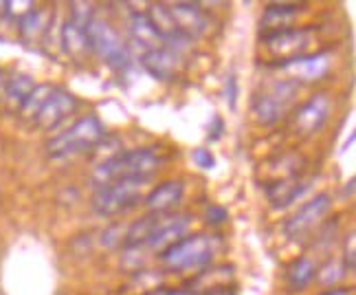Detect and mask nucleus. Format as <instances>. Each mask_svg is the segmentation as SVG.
<instances>
[{
  "label": "nucleus",
  "instance_id": "obj_15",
  "mask_svg": "<svg viewBox=\"0 0 356 295\" xmlns=\"http://www.w3.org/2000/svg\"><path fill=\"white\" fill-rule=\"evenodd\" d=\"M128 38H130L132 47L139 49V56L145 51L165 47V42H163V38L147 11H132L128 16Z\"/></svg>",
  "mask_w": 356,
  "mask_h": 295
},
{
  "label": "nucleus",
  "instance_id": "obj_10",
  "mask_svg": "<svg viewBox=\"0 0 356 295\" xmlns=\"http://www.w3.org/2000/svg\"><path fill=\"white\" fill-rule=\"evenodd\" d=\"M327 117H330V97L327 93H317L293 113L291 128L297 137H312L325 126Z\"/></svg>",
  "mask_w": 356,
  "mask_h": 295
},
{
  "label": "nucleus",
  "instance_id": "obj_32",
  "mask_svg": "<svg viewBox=\"0 0 356 295\" xmlns=\"http://www.w3.org/2000/svg\"><path fill=\"white\" fill-rule=\"evenodd\" d=\"M207 135H209V139L211 141H218L222 135H225V119L220 117V115H213L211 117V122H209V126H207Z\"/></svg>",
  "mask_w": 356,
  "mask_h": 295
},
{
  "label": "nucleus",
  "instance_id": "obj_34",
  "mask_svg": "<svg viewBox=\"0 0 356 295\" xmlns=\"http://www.w3.org/2000/svg\"><path fill=\"white\" fill-rule=\"evenodd\" d=\"M321 295H350V291L348 289H327Z\"/></svg>",
  "mask_w": 356,
  "mask_h": 295
},
{
  "label": "nucleus",
  "instance_id": "obj_9",
  "mask_svg": "<svg viewBox=\"0 0 356 295\" xmlns=\"http://www.w3.org/2000/svg\"><path fill=\"white\" fill-rule=\"evenodd\" d=\"M262 42L266 49L275 56V62H286L299 56H306V51L312 42V29L310 26H289V29L262 33Z\"/></svg>",
  "mask_w": 356,
  "mask_h": 295
},
{
  "label": "nucleus",
  "instance_id": "obj_7",
  "mask_svg": "<svg viewBox=\"0 0 356 295\" xmlns=\"http://www.w3.org/2000/svg\"><path fill=\"white\" fill-rule=\"evenodd\" d=\"M299 84L293 79H277L268 88L259 90L251 99V115L259 126H275L289 113L297 97Z\"/></svg>",
  "mask_w": 356,
  "mask_h": 295
},
{
  "label": "nucleus",
  "instance_id": "obj_35",
  "mask_svg": "<svg viewBox=\"0 0 356 295\" xmlns=\"http://www.w3.org/2000/svg\"><path fill=\"white\" fill-rule=\"evenodd\" d=\"M198 295H234V291L222 289V291H209V293H198Z\"/></svg>",
  "mask_w": 356,
  "mask_h": 295
},
{
  "label": "nucleus",
  "instance_id": "obj_29",
  "mask_svg": "<svg viewBox=\"0 0 356 295\" xmlns=\"http://www.w3.org/2000/svg\"><path fill=\"white\" fill-rule=\"evenodd\" d=\"M343 264L346 269H356V230L350 232L346 236V243H343Z\"/></svg>",
  "mask_w": 356,
  "mask_h": 295
},
{
  "label": "nucleus",
  "instance_id": "obj_19",
  "mask_svg": "<svg viewBox=\"0 0 356 295\" xmlns=\"http://www.w3.org/2000/svg\"><path fill=\"white\" fill-rule=\"evenodd\" d=\"M33 88H35L33 77L26 75V73H13L11 77H7L5 88H3V95H0V99H3L7 113L18 115L20 109L24 106V102H26V97L31 95Z\"/></svg>",
  "mask_w": 356,
  "mask_h": 295
},
{
  "label": "nucleus",
  "instance_id": "obj_33",
  "mask_svg": "<svg viewBox=\"0 0 356 295\" xmlns=\"http://www.w3.org/2000/svg\"><path fill=\"white\" fill-rule=\"evenodd\" d=\"M356 192V177L354 179H350V183L343 187V192H341V194H343V196H352Z\"/></svg>",
  "mask_w": 356,
  "mask_h": 295
},
{
  "label": "nucleus",
  "instance_id": "obj_5",
  "mask_svg": "<svg viewBox=\"0 0 356 295\" xmlns=\"http://www.w3.org/2000/svg\"><path fill=\"white\" fill-rule=\"evenodd\" d=\"M149 179H126L102 185L95 190L90 198V207L97 216L113 218L119 214L132 209L139 200H143V190Z\"/></svg>",
  "mask_w": 356,
  "mask_h": 295
},
{
  "label": "nucleus",
  "instance_id": "obj_25",
  "mask_svg": "<svg viewBox=\"0 0 356 295\" xmlns=\"http://www.w3.org/2000/svg\"><path fill=\"white\" fill-rule=\"evenodd\" d=\"M346 264H343V260H334V258H330L327 260L321 269L317 271V278H319V282L323 285V287H332V285H337L341 278L346 276Z\"/></svg>",
  "mask_w": 356,
  "mask_h": 295
},
{
  "label": "nucleus",
  "instance_id": "obj_27",
  "mask_svg": "<svg viewBox=\"0 0 356 295\" xmlns=\"http://www.w3.org/2000/svg\"><path fill=\"white\" fill-rule=\"evenodd\" d=\"M126 234H128V225H111L108 230L102 232V243L104 247H117V245H126Z\"/></svg>",
  "mask_w": 356,
  "mask_h": 295
},
{
  "label": "nucleus",
  "instance_id": "obj_26",
  "mask_svg": "<svg viewBox=\"0 0 356 295\" xmlns=\"http://www.w3.org/2000/svg\"><path fill=\"white\" fill-rule=\"evenodd\" d=\"M68 11H71V22H75L81 29H86L90 24V20L95 18V5L92 3H71L68 5Z\"/></svg>",
  "mask_w": 356,
  "mask_h": 295
},
{
  "label": "nucleus",
  "instance_id": "obj_17",
  "mask_svg": "<svg viewBox=\"0 0 356 295\" xmlns=\"http://www.w3.org/2000/svg\"><path fill=\"white\" fill-rule=\"evenodd\" d=\"M51 22H53V11L51 9H44V7L31 9L26 16H22L16 22V31H18L20 42L26 45V47L42 45L47 33H49Z\"/></svg>",
  "mask_w": 356,
  "mask_h": 295
},
{
  "label": "nucleus",
  "instance_id": "obj_14",
  "mask_svg": "<svg viewBox=\"0 0 356 295\" xmlns=\"http://www.w3.org/2000/svg\"><path fill=\"white\" fill-rule=\"evenodd\" d=\"M139 64L147 75H152L159 82H174L178 71H181V56L168 47H161L141 53Z\"/></svg>",
  "mask_w": 356,
  "mask_h": 295
},
{
  "label": "nucleus",
  "instance_id": "obj_8",
  "mask_svg": "<svg viewBox=\"0 0 356 295\" xmlns=\"http://www.w3.org/2000/svg\"><path fill=\"white\" fill-rule=\"evenodd\" d=\"M332 207V196L330 194H317L312 196L310 200H306L304 205H301L293 216L284 223V236L289 240H299L308 238V234H312L317 227L323 223V218L327 216V212Z\"/></svg>",
  "mask_w": 356,
  "mask_h": 295
},
{
  "label": "nucleus",
  "instance_id": "obj_13",
  "mask_svg": "<svg viewBox=\"0 0 356 295\" xmlns=\"http://www.w3.org/2000/svg\"><path fill=\"white\" fill-rule=\"evenodd\" d=\"M185 196V185L183 181H163L156 187H152L145 196H143V207L147 214H159V216H168L178 205L183 203Z\"/></svg>",
  "mask_w": 356,
  "mask_h": 295
},
{
  "label": "nucleus",
  "instance_id": "obj_12",
  "mask_svg": "<svg viewBox=\"0 0 356 295\" xmlns=\"http://www.w3.org/2000/svg\"><path fill=\"white\" fill-rule=\"evenodd\" d=\"M77 106H79V102L73 93H68L66 88H56L53 95L49 97V102L42 106V111H40L38 117L33 119V126L44 132L56 130L58 126L64 124V119H68L77 111Z\"/></svg>",
  "mask_w": 356,
  "mask_h": 295
},
{
  "label": "nucleus",
  "instance_id": "obj_1",
  "mask_svg": "<svg viewBox=\"0 0 356 295\" xmlns=\"http://www.w3.org/2000/svg\"><path fill=\"white\" fill-rule=\"evenodd\" d=\"M163 166V157L156 148H134V150H121L113 159L95 166L90 172V183L97 190L102 185L126 181V179H152Z\"/></svg>",
  "mask_w": 356,
  "mask_h": 295
},
{
  "label": "nucleus",
  "instance_id": "obj_30",
  "mask_svg": "<svg viewBox=\"0 0 356 295\" xmlns=\"http://www.w3.org/2000/svg\"><path fill=\"white\" fill-rule=\"evenodd\" d=\"M191 159H194V164L200 170H213L216 166V157L211 154L209 148H196V150L191 152Z\"/></svg>",
  "mask_w": 356,
  "mask_h": 295
},
{
  "label": "nucleus",
  "instance_id": "obj_3",
  "mask_svg": "<svg viewBox=\"0 0 356 295\" xmlns=\"http://www.w3.org/2000/svg\"><path fill=\"white\" fill-rule=\"evenodd\" d=\"M108 135L106 126L97 115H86L77 119L73 126H68L58 137L47 141L49 159H68L75 154H88Z\"/></svg>",
  "mask_w": 356,
  "mask_h": 295
},
{
  "label": "nucleus",
  "instance_id": "obj_2",
  "mask_svg": "<svg viewBox=\"0 0 356 295\" xmlns=\"http://www.w3.org/2000/svg\"><path fill=\"white\" fill-rule=\"evenodd\" d=\"M216 236L209 234H189L176 245L165 249L159 256L161 264L172 273L183 271H202L211 266L216 256Z\"/></svg>",
  "mask_w": 356,
  "mask_h": 295
},
{
  "label": "nucleus",
  "instance_id": "obj_4",
  "mask_svg": "<svg viewBox=\"0 0 356 295\" xmlns=\"http://www.w3.org/2000/svg\"><path fill=\"white\" fill-rule=\"evenodd\" d=\"M86 35L90 42V51L97 58H102L113 71L126 73L132 66V49L111 22L95 16L86 26Z\"/></svg>",
  "mask_w": 356,
  "mask_h": 295
},
{
  "label": "nucleus",
  "instance_id": "obj_11",
  "mask_svg": "<svg viewBox=\"0 0 356 295\" xmlns=\"http://www.w3.org/2000/svg\"><path fill=\"white\" fill-rule=\"evenodd\" d=\"M270 66L289 73V79L301 84H312L323 79V75L330 71V53L319 51V53H306V56H299L286 62H270Z\"/></svg>",
  "mask_w": 356,
  "mask_h": 295
},
{
  "label": "nucleus",
  "instance_id": "obj_28",
  "mask_svg": "<svg viewBox=\"0 0 356 295\" xmlns=\"http://www.w3.org/2000/svg\"><path fill=\"white\" fill-rule=\"evenodd\" d=\"M238 95H240V86H238V77L236 73L231 71L225 79V99L229 104V109L231 111H236V106H238Z\"/></svg>",
  "mask_w": 356,
  "mask_h": 295
},
{
  "label": "nucleus",
  "instance_id": "obj_18",
  "mask_svg": "<svg viewBox=\"0 0 356 295\" xmlns=\"http://www.w3.org/2000/svg\"><path fill=\"white\" fill-rule=\"evenodd\" d=\"M310 187H312V179L306 181L301 177H293V179H282V181L266 183L264 190H266V196H268L273 207L286 209L289 205H293L295 200H299L301 196H304Z\"/></svg>",
  "mask_w": 356,
  "mask_h": 295
},
{
  "label": "nucleus",
  "instance_id": "obj_37",
  "mask_svg": "<svg viewBox=\"0 0 356 295\" xmlns=\"http://www.w3.org/2000/svg\"><path fill=\"white\" fill-rule=\"evenodd\" d=\"M354 141H356V132H354V135H350V139H348V141L343 143V150H348V148H350V145H352Z\"/></svg>",
  "mask_w": 356,
  "mask_h": 295
},
{
  "label": "nucleus",
  "instance_id": "obj_6",
  "mask_svg": "<svg viewBox=\"0 0 356 295\" xmlns=\"http://www.w3.org/2000/svg\"><path fill=\"white\" fill-rule=\"evenodd\" d=\"M189 216H165L159 227L147 236L145 243H141L139 247H128L123 249V266H134L141 264L145 260V256L154 253V256H161L163 251L170 249L172 245H176L178 240H183L189 232Z\"/></svg>",
  "mask_w": 356,
  "mask_h": 295
},
{
  "label": "nucleus",
  "instance_id": "obj_23",
  "mask_svg": "<svg viewBox=\"0 0 356 295\" xmlns=\"http://www.w3.org/2000/svg\"><path fill=\"white\" fill-rule=\"evenodd\" d=\"M317 271H319V266L310 256L297 258L289 266V273H286V278H289V287L293 291H304L306 287H310L312 280L317 278Z\"/></svg>",
  "mask_w": 356,
  "mask_h": 295
},
{
  "label": "nucleus",
  "instance_id": "obj_22",
  "mask_svg": "<svg viewBox=\"0 0 356 295\" xmlns=\"http://www.w3.org/2000/svg\"><path fill=\"white\" fill-rule=\"evenodd\" d=\"M304 7L306 5H299V3H270L264 9V16H262V33L289 29L293 18L299 11H304Z\"/></svg>",
  "mask_w": 356,
  "mask_h": 295
},
{
  "label": "nucleus",
  "instance_id": "obj_24",
  "mask_svg": "<svg viewBox=\"0 0 356 295\" xmlns=\"http://www.w3.org/2000/svg\"><path fill=\"white\" fill-rule=\"evenodd\" d=\"M58 86H53V84H35V88L31 90V95L26 97L24 106L20 109V119H24V122H31L33 124V119L38 117V113L42 111V106L49 102V97L53 95V90H56Z\"/></svg>",
  "mask_w": 356,
  "mask_h": 295
},
{
  "label": "nucleus",
  "instance_id": "obj_16",
  "mask_svg": "<svg viewBox=\"0 0 356 295\" xmlns=\"http://www.w3.org/2000/svg\"><path fill=\"white\" fill-rule=\"evenodd\" d=\"M170 11H172V18L176 22V26L189 40H196L207 33L209 18H207V13L200 9L198 3H174V5H170Z\"/></svg>",
  "mask_w": 356,
  "mask_h": 295
},
{
  "label": "nucleus",
  "instance_id": "obj_20",
  "mask_svg": "<svg viewBox=\"0 0 356 295\" xmlns=\"http://www.w3.org/2000/svg\"><path fill=\"white\" fill-rule=\"evenodd\" d=\"M60 49L73 60H84L86 56L92 53L86 29H81V26H77L71 20L62 22V26H60Z\"/></svg>",
  "mask_w": 356,
  "mask_h": 295
},
{
  "label": "nucleus",
  "instance_id": "obj_36",
  "mask_svg": "<svg viewBox=\"0 0 356 295\" xmlns=\"http://www.w3.org/2000/svg\"><path fill=\"white\" fill-rule=\"evenodd\" d=\"M5 82H7V77H5V73L0 71V95H3V88H5Z\"/></svg>",
  "mask_w": 356,
  "mask_h": 295
},
{
  "label": "nucleus",
  "instance_id": "obj_31",
  "mask_svg": "<svg viewBox=\"0 0 356 295\" xmlns=\"http://www.w3.org/2000/svg\"><path fill=\"white\" fill-rule=\"evenodd\" d=\"M227 218H229V214H227V209H225L222 205H209L207 212H204V223L211 225V227H220V225H225Z\"/></svg>",
  "mask_w": 356,
  "mask_h": 295
},
{
  "label": "nucleus",
  "instance_id": "obj_21",
  "mask_svg": "<svg viewBox=\"0 0 356 295\" xmlns=\"http://www.w3.org/2000/svg\"><path fill=\"white\" fill-rule=\"evenodd\" d=\"M234 280V266H207L194 276V280L185 287L194 293H209V291H222L229 289V282Z\"/></svg>",
  "mask_w": 356,
  "mask_h": 295
}]
</instances>
